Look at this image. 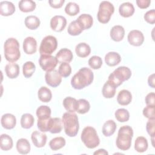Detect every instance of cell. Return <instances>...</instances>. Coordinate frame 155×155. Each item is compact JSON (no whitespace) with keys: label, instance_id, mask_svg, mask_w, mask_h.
I'll return each mask as SVG.
<instances>
[{"label":"cell","instance_id":"obj_39","mask_svg":"<svg viewBox=\"0 0 155 155\" xmlns=\"http://www.w3.org/2000/svg\"><path fill=\"white\" fill-rule=\"evenodd\" d=\"M36 69L35 64L31 61H27L22 66L23 75L26 78H30L34 73Z\"/></svg>","mask_w":155,"mask_h":155},{"label":"cell","instance_id":"obj_53","mask_svg":"<svg viewBox=\"0 0 155 155\" xmlns=\"http://www.w3.org/2000/svg\"><path fill=\"white\" fill-rule=\"evenodd\" d=\"M93 154H94V155H97V154H100V155H101V154L102 155H108V152L105 150L101 148V149H99L98 150L94 151Z\"/></svg>","mask_w":155,"mask_h":155},{"label":"cell","instance_id":"obj_22","mask_svg":"<svg viewBox=\"0 0 155 155\" xmlns=\"http://www.w3.org/2000/svg\"><path fill=\"white\" fill-rule=\"evenodd\" d=\"M132 100V94L127 90L120 91L117 96V102L121 105H127L130 104Z\"/></svg>","mask_w":155,"mask_h":155},{"label":"cell","instance_id":"obj_43","mask_svg":"<svg viewBox=\"0 0 155 155\" xmlns=\"http://www.w3.org/2000/svg\"><path fill=\"white\" fill-rule=\"evenodd\" d=\"M58 71L62 77L67 78L71 73V67L68 63L64 62L59 65Z\"/></svg>","mask_w":155,"mask_h":155},{"label":"cell","instance_id":"obj_29","mask_svg":"<svg viewBox=\"0 0 155 155\" xmlns=\"http://www.w3.org/2000/svg\"><path fill=\"white\" fill-rule=\"evenodd\" d=\"M19 10L25 13L33 12L36 6V2L31 0H21L18 3Z\"/></svg>","mask_w":155,"mask_h":155},{"label":"cell","instance_id":"obj_42","mask_svg":"<svg viewBox=\"0 0 155 155\" xmlns=\"http://www.w3.org/2000/svg\"><path fill=\"white\" fill-rule=\"evenodd\" d=\"M79 5L73 2H68L65 7V12L69 16H75L79 13Z\"/></svg>","mask_w":155,"mask_h":155},{"label":"cell","instance_id":"obj_11","mask_svg":"<svg viewBox=\"0 0 155 155\" xmlns=\"http://www.w3.org/2000/svg\"><path fill=\"white\" fill-rule=\"evenodd\" d=\"M66 18L61 15H56L50 20V27L56 32L62 31L66 27Z\"/></svg>","mask_w":155,"mask_h":155},{"label":"cell","instance_id":"obj_47","mask_svg":"<svg viewBox=\"0 0 155 155\" xmlns=\"http://www.w3.org/2000/svg\"><path fill=\"white\" fill-rule=\"evenodd\" d=\"M144 19L146 22L150 24L155 23V10L154 9L150 10L145 13L144 15Z\"/></svg>","mask_w":155,"mask_h":155},{"label":"cell","instance_id":"obj_44","mask_svg":"<svg viewBox=\"0 0 155 155\" xmlns=\"http://www.w3.org/2000/svg\"><path fill=\"white\" fill-rule=\"evenodd\" d=\"M88 65L94 70L99 69L102 65V58L98 56H93L88 60Z\"/></svg>","mask_w":155,"mask_h":155},{"label":"cell","instance_id":"obj_21","mask_svg":"<svg viewBox=\"0 0 155 155\" xmlns=\"http://www.w3.org/2000/svg\"><path fill=\"white\" fill-rule=\"evenodd\" d=\"M79 24L82 28L84 30H87L91 27L93 23V19L92 16L89 14H82L76 19Z\"/></svg>","mask_w":155,"mask_h":155},{"label":"cell","instance_id":"obj_33","mask_svg":"<svg viewBox=\"0 0 155 155\" xmlns=\"http://www.w3.org/2000/svg\"><path fill=\"white\" fill-rule=\"evenodd\" d=\"M38 119L45 120L51 117V109L47 105H41L36 111Z\"/></svg>","mask_w":155,"mask_h":155},{"label":"cell","instance_id":"obj_24","mask_svg":"<svg viewBox=\"0 0 155 155\" xmlns=\"http://www.w3.org/2000/svg\"><path fill=\"white\" fill-rule=\"evenodd\" d=\"M5 71L10 79L16 78L19 74V67L16 63H8L5 67Z\"/></svg>","mask_w":155,"mask_h":155},{"label":"cell","instance_id":"obj_9","mask_svg":"<svg viewBox=\"0 0 155 155\" xmlns=\"http://www.w3.org/2000/svg\"><path fill=\"white\" fill-rule=\"evenodd\" d=\"M58 62L56 56L51 55H41L39 58V64L42 69L46 72L54 70Z\"/></svg>","mask_w":155,"mask_h":155},{"label":"cell","instance_id":"obj_20","mask_svg":"<svg viewBox=\"0 0 155 155\" xmlns=\"http://www.w3.org/2000/svg\"><path fill=\"white\" fill-rule=\"evenodd\" d=\"M134 11L135 9L133 4L129 2L122 3L121 5H120L119 8V14L124 18L131 16L134 14Z\"/></svg>","mask_w":155,"mask_h":155},{"label":"cell","instance_id":"obj_50","mask_svg":"<svg viewBox=\"0 0 155 155\" xmlns=\"http://www.w3.org/2000/svg\"><path fill=\"white\" fill-rule=\"evenodd\" d=\"M65 2V0H50L48 3L50 5L54 8H61Z\"/></svg>","mask_w":155,"mask_h":155},{"label":"cell","instance_id":"obj_3","mask_svg":"<svg viewBox=\"0 0 155 155\" xmlns=\"http://www.w3.org/2000/svg\"><path fill=\"white\" fill-rule=\"evenodd\" d=\"M62 120L65 134L69 137L76 136L79 128L78 117L76 114L66 112L64 113Z\"/></svg>","mask_w":155,"mask_h":155},{"label":"cell","instance_id":"obj_38","mask_svg":"<svg viewBox=\"0 0 155 155\" xmlns=\"http://www.w3.org/2000/svg\"><path fill=\"white\" fill-rule=\"evenodd\" d=\"M67 31L70 35L77 36L80 35L83 31V29L82 28L79 24L78 22V21L75 20L71 21L68 27Z\"/></svg>","mask_w":155,"mask_h":155},{"label":"cell","instance_id":"obj_14","mask_svg":"<svg viewBox=\"0 0 155 155\" xmlns=\"http://www.w3.org/2000/svg\"><path fill=\"white\" fill-rule=\"evenodd\" d=\"M31 139L33 143L36 147L42 148L45 146L47 137V135L43 133L38 131H35L31 135Z\"/></svg>","mask_w":155,"mask_h":155},{"label":"cell","instance_id":"obj_34","mask_svg":"<svg viewBox=\"0 0 155 155\" xmlns=\"http://www.w3.org/2000/svg\"><path fill=\"white\" fill-rule=\"evenodd\" d=\"M25 25L30 30H36L40 25L39 19L34 15H30L25 18Z\"/></svg>","mask_w":155,"mask_h":155},{"label":"cell","instance_id":"obj_49","mask_svg":"<svg viewBox=\"0 0 155 155\" xmlns=\"http://www.w3.org/2000/svg\"><path fill=\"white\" fill-rule=\"evenodd\" d=\"M155 94L154 92H151L148 93L145 99V103L147 105H153L154 106V102H155Z\"/></svg>","mask_w":155,"mask_h":155},{"label":"cell","instance_id":"obj_32","mask_svg":"<svg viewBox=\"0 0 155 155\" xmlns=\"http://www.w3.org/2000/svg\"><path fill=\"white\" fill-rule=\"evenodd\" d=\"M38 96L41 101L43 102H48L52 98V93L48 88L42 87L38 91Z\"/></svg>","mask_w":155,"mask_h":155},{"label":"cell","instance_id":"obj_25","mask_svg":"<svg viewBox=\"0 0 155 155\" xmlns=\"http://www.w3.org/2000/svg\"><path fill=\"white\" fill-rule=\"evenodd\" d=\"M30 144L28 140L24 138H21L16 142V150L21 154H27L30 151Z\"/></svg>","mask_w":155,"mask_h":155},{"label":"cell","instance_id":"obj_8","mask_svg":"<svg viewBox=\"0 0 155 155\" xmlns=\"http://www.w3.org/2000/svg\"><path fill=\"white\" fill-rule=\"evenodd\" d=\"M58 41L56 38L51 35H48L43 38L39 47L41 55H51L57 48Z\"/></svg>","mask_w":155,"mask_h":155},{"label":"cell","instance_id":"obj_13","mask_svg":"<svg viewBox=\"0 0 155 155\" xmlns=\"http://www.w3.org/2000/svg\"><path fill=\"white\" fill-rule=\"evenodd\" d=\"M23 50L27 54H33L37 50V42L36 39L31 36L27 37L23 41Z\"/></svg>","mask_w":155,"mask_h":155},{"label":"cell","instance_id":"obj_35","mask_svg":"<svg viewBox=\"0 0 155 155\" xmlns=\"http://www.w3.org/2000/svg\"><path fill=\"white\" fill-rule=\"evenodd\" d=\"M77 100L72 97H67L63 101V106L70 113H74L76 110Z\"/></svg>","mask_w":155,"mask_h":155},{"label":"cell","instance_id":"obj_46","mask_svg":"<svg viewBox=\"0 0 155 155\" xmlns=\"http://www.w3.org/2000/svg\"><path fill=\"white\" fill-rule=\"evenodd\" d=\"M146 130L148 134L151 136H154L155 134V119H148L146 124Z\"/></svg>","mask_w":155,"mask_h":155},{"label":"cell","instance_id":"obj_6","mask_svg":"<svg viewBox=\"0 0 155 155\" xmlns=\"http://www.w3.org/2000/svg\"><path fill=\"white\" fill-rule=\"evenodd\" d=\"M81 138L85 147L90 149L97 147L100 143V139L97 131L92 127H85L82 131Z\"/></svg>","mask_w":155,"mask_h":155},{"label":"cell","instance_id":"obj_19","mask_svg":"<svg viewBox=\"0 0 155 155\" xmlns=\"http://www.w3.org/2000/svg\"><path fill=\"white\" fill-rule=\"evenodd\" d=\"M110 34L111 38L113 41L119 42L123 39L125 36V30L121 25H114L111 28Z\"/></svg>","mask_w":155,"mask_h":155},{"label":"cell","instance_id":"obj_23","mask_svg":"<svg viewBox=\"0 0 155 155\" xmlns=\"http://www.w3.org/2000/svg\"><path fill=\"white\" fill-rule=\"evenodd\" d=\"M105 61L107 65L114 67L118 65L121 61V58L119 53L114 51H110L106 54Z\"/></svg>","mask_w":155,"mask_h":155},{"label":"cell","instance_id":"obj_10","mask_svg":"<svg viewBox=\"0 0 155 155\" xmlns=\"http://www.w3.org/2000/svg\"><path fill=\"white\" fill-rule=\"evenodd\" d=\"M45 80L47 85L52 87H57L60 85L62 81V76L58 70H53L46 72L45 74Z\"/></svg>","mask_w":155,"mask_h":155},{"label":"cell","instance_id":"obj_16","mask_svg":"<svg viewBox=\"0 0 155 155\" xmlns=\"http://www.w3.org/2000/svg\"><path fill=\"white\" fill-rule=\"evenodd\" d=\"M56 58L58 60V63L62 64L64 62H70L73 58V54L72 51L66 48L61 49L56 55Z\"/></svg>","mask_w":155,"mask_h":155},{"label":"cell","instance_id":"obj_37","mask_svg":"<svg viewBox=\"0 0 155 155\" xmlns=\"http://www.w3.org/2000/svg\"><path fill=\"white\" fill-rule=\"evenodd\" d=\"M65 139L62 137H56L52 139L49 142L50 148L53 151L61 149L65 145Z\"/></svg>","mask_w":155,"mask_h":155},{"label":"cell","instance_id":"obj_51","mask_svg":"<svg viewBox=\"0 0 155 155\" xmlns=\"http://www.w3.org/2000/svg\"><path fill=\"white\" fill-rule=\"evenodd\" d=\"M136 2L137 5L142 9L148 8L151 4V1L150 0H137Z\"/></svg>","mask_w":155,"mask_h":155},{"label":"cell","instance_id":"obj_41","mask_svg":"<svg viewBox=\"0 0 155 155\" xmlns=\"http://www.w3.org/2000/svg\"><path fill=\"white\" fill-rule=\"evenodd\" d=\"M114 116L117 121L120 122H125L129 120L130 113L125 108H119L115 111Z\"/></svg>","mask_w":155,"mask_h":155},{"label":"cell","instance_id":"obj_17","mask_svg":"<svg viewBox=\"0 0 155 155\" xmlns=\"http://www.w3.org/2000/svg\"><path fill=\"white\" fill-rule=\"evenodd\" d=\"M62 120L59 117H50L49 119L48 131H50L51 133H59L62 130Z\"/></svg>","mask_w":155,"mask_h":155},{"label":"cell","instance_id":"obj_27","mask_svg":"<svg viewBox=\"0 0 155 155\" xmlns=\"http://www.w3.org/2000/svg\"><path fill=\"white\" fill-rule=\"evenodd\" d=\"M117 126L115 122L113 120H108L102 127V133L106 137H109L113 134L116 130Z\"/></svg>","mask_w":155,"mask_h":155},{"label":"cell","instance_id":"obj_4","mask_svg":"<svg viewBox=\"0 0 155 155\" xmlns=\"http://www.w3.org/2000/svg\"><path fill=\"white\" fill-rule=\"evenodd\" d=\"M4 57L10 62H16L21 57L19 44L14 38L7 39L4 44Z\"/></svg>","mask_w":155,"mask_h":155},{"label":"cell","instance_id":"obj_15","mask_svg":"<svg viewBox=\"0 0 155 155\" xmlns=\"http://www.w3.org/2000/svg\"><path fill=\"white\" fill-rule=\"evenodd\" d=\"M1 125L7 130H12L15 128L16 124V117L10 113H5L3 114L1 119Z\"/></svg>","mask_w":155,"mask_h":155},{"label":"cell","instance_id":"obj_5","mask_svg":"<svg viewBox=\"0 0 155 155\" xmlns=\"http://www.w3.org/2000/svg\"><path fill=\"white\" fill-rule=\"evenodd\" d=\"M131 76V70L125 66H120L117 68L111 73L108 79V81L116 88L120 85L124 81L128 80Z\"/></svg>","mask_w":155,"mask_h":155},{"label":"cell","instance_id":"obj_45","mask_svg":"<svg viewBox=\"0 0 155 155\" xmlns=\"http://www.w3.org/2000/svg\"><path fill=\"white\" fill-rule=\"evenodd\" d=\"M142 113L143 116L148 119H155L154 106L147 105L143 108Z\"/></svg>","mask_w":155,"mask_h":155},{"label":"cell","instance_id":"obj_12","mask_svg":"<svg viewBox=\"0 0 155 155\" xmlns=\"http://www.w3.org/2000/svg\"><path fill=\"white\" fill-rule=\"evenodd\" d=\"M128 41L133 46H140L144 41V36L143 33L137 30H133L129 32L128 35Z\"/></svg>","mask_w":155,"mask_h":155},{"label":"cell","instance_id":"obj_40","mask_svg":"<svg viewBox=\"0 0 155 155\" xmlns=\"http://www.w3.org/2000/svg\"><path fill=\"white\" fill-rule=\"evenodd\" d=\"M90 108V105L88 101L84 99H80L77 101L76 110L79 114L87 113Z\"/></svg>","mask_w":155,"mask_h":155},{"label":"cell","instance_id":"obj_48","mask_svg":"<svg viewBox=\"0 0 155 155\" xmlns=\"http://www.w3.org/2000/svg\"><path fill=\"white\" fill-rule=\"evenodd\" d=\"M49 119H45V120L38 119L37 126H38V128H39V130L41 131H42V132H47V131H48Z\"/></svg>","mask_w":155,"mask_h":155},{"label":"cell","instance_id":"obj_31","mask_svg":"<svg viewBox=\"0 0 155 155\" xmlns=\"http://www.w3.org/2000/svg\"><path fill=\"white\" fill-rule=\"evenodd\" d=\"M116 87L109 82L108 81L104 84L102 87V95L105 98H112L114 96L116 93Z\"/></svg>","mask_w":155,"mask_h":155},{"label":"cell","instance_id":"obj_28","mask_svg":"<svg viewBox=\"0 0 155 155\" xmlns=\"http://www.w3.org/2000/svg\"><path fill=\"white\" fill-rule=\"evenodd\" d=\"M13 142L12 137L7 134H2L0 137V147L3 151H8L13 147Z\"/></svg>","mask_w":155,"mask_h":155},{"label":"cell","instance_id":"obj_1","mask_svg":"<svg viewBox=\"0 0 155 155\" xmlns=\"http://www.w3.org/2000/svg\"><path fill=\"white\" fill-rule=\"evenodd\" d=\"M94 74L91 69L83 67L73 76L71 79V85L74 89L81 90L90 85L93 81Z\"/></svg>","mask_w":155,"mask_h":155},{"label":"cell","instance_id":"obj_7","mask_svg":"<svg viewBox=\"0 0 155 155\" xmlns=\"http://www.w3.org/2000/svg\"><path fill=\"white\" fill-rule=\"evenodd\" d=\"M114 12V7L110 2L105 1H102L99 4L97 14L98 21L102 24L108 22Z\"/></svg>","mask_w":155,"mask_h":155},{"label":"cell","instance_id":"obj_36","mask_svg":"<svg viewBox=\"0 0 155 155\" xmlns=\"http://www.w3.org/2000/svg\"><path fill=\"white\" fill-rule=\"evenodd\" d=\"M35 118L32 114L30 113H25L22 114L21 118V125L23 128L29 129L34 124Z\"/></svg>","mask_w":155,"mask_h":155},{"label":"cell","instance_id":"obj_52","mask_svg":"<svg viewBox=\"0 0 155 155\" xmlns=\"http://www.w3.org/2000/svg\"><path fill=\"white\" fill-rule=\"evenodd\" d=\"M148 84L149 85V86H150L151 87L154 88H155V85H154V74H151L148 78Z\"/></svg>","mask_w":155,"mask_h":155},{"label":"cell","instance_id":"obj_30","mask_svg":"<svg viewBox=\"0 0 155 155\" xmlns=\"http://www.w3.org/2000/svg\"><path fill=\"white\" fill-rule=\"evenodd\" d=\"M148 143L147 139L143 136H139L134 142V149L139 153H143L148 149Z\"/></svg>","mask_w":155,"mask_h":155},{"label":"cell","instance_id":"obj_2","mask_svg":"<svg viewBox=\"0 0 155 155\" xmlns=\"http://www.w3.org/2000/svg\"><path fill=\"white\" fill-rule=\"evenodd\" d=\"M133 136V130L131 127L128 125L121 127L118 131L116 140V147L122 151L128 150L131 147Z\"/></svg>","mask_w":155,"mask_h":155},{"label":"cell","instance_id":"obj_26","mask_svg":"<svg viewBox=\"0 0 155 155\" xmlns=\"http://www.w3.org/2000/svg\"><path fill=\"white\" fill-rule=\"evenodd\" d=\"M75 52L78 56L80 58H85L90 54L91 48L87 43L81 42L76 46Z\"/></svg>","mask_w":155,"mask_h":155},{"label":"cell","instance_id":"obj_18","mask_svg":"<svg viewBox=\"0 0 155 155\" xmlns=\"http://www.w3.org/2000/svg\"><path fill=\"white\" fill-rule=\"evenodd\" d=\"M15 12V6L12 2L5 1L0 2V13L2 16H10L13 15Z\"/></svg>","mask_w":155,"mask_h":155}]
</instances>
